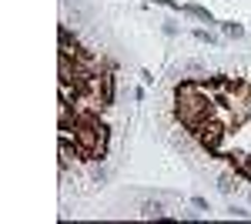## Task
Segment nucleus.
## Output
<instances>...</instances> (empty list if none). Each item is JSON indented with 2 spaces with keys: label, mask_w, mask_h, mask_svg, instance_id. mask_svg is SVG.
Instances as JSON below:
<instances>
[{
  "label": "nucleus",
  "mask_w": 251,
  "mask_h": 224,
  "mask_svg": "<svg viewBox=\"0 0 251 224\" xmlns=\"http://www.w3.org/2000/svg\"><path fill=\"white\" fill-rule=\"evenodd\" d=\"M218 187H221L225 194H231V191H238V174H225V177L218 181Z\"/></svg>",
  "instance_id": "obj_6"
},
{
  "label": "nucleus",
  "mask_w": 251,
  "mask_h": 224,
  "mask_svg": "<svg viewBox=\"0 0 251 224\" xmlns=\"http://www.w3.org/2000/svg\"><path fill=\"white\" fill-rule=\"evenodd\" d=\"M221 30H225L228 37H241V34H245V27H241V24H221Z\"/></svg>",
  "instance_id": "obj_7"
},
{
  "label": "nucleus",
  "mask_w": 251,
  "mask_h": 224,
  "mask_svg": "<svg viewBox=\"0 0 251 224\" xmlns=\"http://www.w3.org/2000/svg\"><path fill=\"white\" fill-rule=\"evenodd\" d=\"M191 134L201 141V148H204V150H218L228 131H225V124H221L218 117H208V121H201V124H198Z\"/></svg>",
  "instance_id": "obj_2"
},
{
  "label": "nucleus",
  "mask_w": 251,
  "mask_h": 224,
  "mask_svg": "<svg viewBox=\"0 0 251 224\" xmlns=\"http://www.w3.org/2000/svg\"><path fill=\"white\" fill-rule=\"evenodd\" d=\"M174 114H177V121L194 131L201 121H208V117H218V100H214L211 94L201 87V80H181L177 87H174Z\"/></svg>",
  "instance_id": "obj_1"
},
{
  "label": "nucleus",
  "mask_w": 251,
  "mask_h": 224,
  "mask_svg": "<svg viewBox=\"0 0 251 224\" xmlns=\"http://www.w3.org/2000/svg\"><path fill=\"white\" fill-rule=\"evenodd\" d=\"M194 37L204 40V44H218V37H214V34H208V30H194Z\"/></svg>",
  "instance_id": "obj_8"
},
{
  "label": "nucleus",
  "mask_w": 251,
  "mask_h": 224,
  "mask_svg": "<svg viewBox=\"0 0 251 224\" xmlns=\"http://www.w3.org/2000/svg\"><path fill=\"white\" fill-rule=\"evenodd\" d=\"M164 214V207L157 204V201H148V204L141 207V218H161Z\"/></svg>",
  "instance_id": "obj_5"
},
{
  "label": "nucleus",
  "mask_w": 251,
  "mask_h": 224,
  "mask_svg": "<svg viewBox=\"0 0 251 224\" xmlns=\"http://www.w3.org/2000/svg\"><path fill=\"white\" fill-rule=\"evenodd\" d=\"M100 100H104V107L114 104V77L111 74H100Z\"/></svg>",
  "instance_id": "obj_3"
},
{
  "label": "nucleus",
  "mask_w": 251,
  "mask_h": 224,
  "mask_svg": "<svg viewBox=\"0 0 251 224\" xmlns=\"http://www.w3.org/2000/svg\"><path fill=\"white\" fill-rule=\"evenodd\" d=\"M184 14H191V17L204 20V24H211V14H208L204 7H198V3H184Z\"/></svg>",
  "instance_id": "obj_4"
},
{
  "label": "nucleus",
  "mask_w": 251,
  "mask_h": 224,
  "mask_svg": "<svg viewBox=\"0 0 251 224\" xmlns=\"http://www.w3.org/2000/svg\"><path fill=\"white\" fill-rule=\"evenodd\" d=\"M154 3H164V7H177L174 0H154Z\"/></svg>",
  "instance_id": "obj_9"
}]
</instances>
